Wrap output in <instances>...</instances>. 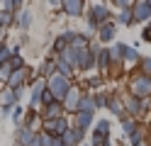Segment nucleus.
Returning a JSON list of instances; mask_svg holds the SVG:
<instances>
[{
	"instance_id": "nucleus-1",
	"label": "nucleus",
	"mask_w": 151,
	"mask_h": 146,
	"mask_svg": "<svg viewBox=\"0 0 151 146\" xmlns=\"http://www.w3.org/2000/svg\"><path fill=\"white\" fill-rule=\"evenodd\" d=\"M51 93L59 97V100H63V97L68 95V83H66V78H61V76L51 78Z\"/></svg>"
},
{
	"instance_id": "nucleus-2",
	"label": "nucleus",
	"mask_w": 151,
	"mask_h": 146,
	"mask_svg": "<svg viewBox=\"0 0 151 146\" xmlns=\"http://www.w3.org/2000/svg\"><path fill=\"white\" fill-rule=\"evenodd\" d=\"M149 15H151V3H141V5L134 10V17H137V19H146Z\"/></svg>"
},
{
	"instance_id": "nucleus-3",
	"label": "nucleus",
	"mask_w": 151,
	"mask_h": 146,
	"mask_svg": "<svg viewBox=\"0 0 151 146\" xmlns=\"http://www.w3.org/2000/svg\"><path fill=\"white\" fill-rule=\"evenodd\" d=\"M46 129L54 132V134H63V132H66V122H63V119H59V122H49V124H46Z\"/></svg>"
},
{
	"instance_id": "nucleus-4",
	"label": "nucleus",
	"mask_w": 151,
	"mask_h": 146,
	"mask_svg": "<svg viewBox=\"0 0 151 146\" xmlns=\"http://www.w3.org/2000/svg\"><path fill=\"white\" fill-rule=\"evenodd\" d=\"M134 88H137V93H139V95H146V93L151 90V83L146 81V78H141L139 83H134Z\"/></svg>"
},
{
	"instance_id": "nucleus-5",
	"label": "nucleus",
	"mask_w": 151,
	"mask_h": 146,
	"mask_svg": "<svg viewBox=\"0 0 151 146\" xmlns=\"http://www.w3.org/2000/svg\"><path fill=\"white\" fill-rule=\"evenodd\" d=\"M105 17H107L105 7H93V17H90V22H102Z\"/></svg>"
},
{
	"instance_id": "nucleus-6",
	"label": "nucleus",
	"mask_w": 151,
	"mask_h": 146,
	"mask_svg": "<svg viewBox=\"0 0 151 146\" xmlns=\"http://www.w3.org/2000/svg\"><path fill=\"white\" fill-rule=\"evenodd\" d=\"M78 7H81V0H66V10H68L71 15L78 12Z\"/></svg>"
},
{
	"instance_id": "nucleus-7",
	"label": "nucleus",
	"mask_w": 151,
	"mask_h": 146,
	"mask_svg": "<svg viewBox=\"0 0 151 146\" xmlns=\"http://www.w3.org/2000/svg\"><path fill=\"white\" fill-rule=\"evenodd\" d=\"M20 141H22V144H32L34 139H32V134H29V132H20Z\"/></svg>"
},
{
	"instance_id": "nucleus-8",
	"label": "nucleus",
	"mask_w": 151,
	"mask_h": 146,
	"mask_svg": "<svg viewBox=\"0 0 151 146\" xmlns=\"http://www.w3.org/2000/svg\"><path fill=\"white\" fill-rule=\"evenodd\" d=\"M102 39H112V24H105V27H102Z\"/></svg>"
},
{
	"instance_id": "nucleus-9",
	"label": "nucleus",
	"mask_w": 151,
	"mask_h": 146,
	"mask_svg": "<svg viewBox=\"0 0 151 146\" xmlns=\"http://www.w3.org/2000/svg\"><path fill=\"white\" fill-rule=\"evenodd\" d=\"M129 110H132V112H139V110H141V102H139V100H132V102H129Z\"/></svg>"
},
{
	"instance_id": "nucleus-10",
	"label": "nucleus",
	"mask_w": 151,
	"mask_h": 146,
	"mask_svg": "<svg viewBox=\"0 0 151 146\" xmlns=\"http://www.w3.org/2000/svg\"><path fill=\"white\" fill-rule=\"evenodd\" d=\"M110 110L119 114V110H122V107H119V102H115V100H110Z\"/></svg>"
},
{
	"instance_id": "nucleus-11",
	"label": "nucleus",
	"mask_w": 151,
	"mask_h": 146,
	"mask_svg": "<svg viewBox=\"0 0 151 146\" xmlns=\"http://www.w3.org/2000/svg\"><path fill=\"white\" fill-rule=\"evenodd\" d=\"M29 19H32V15H29V12H24V15H22V27L29 24Z\"/></svg>"
},
{
	"instance_id": "nucleus-12",
	"label": "nucleus",
	"mask_w": 151,
	"mask_h": 146,
	"mask_svg": "<svg viewBox=\"0 0 151 146\" xmlns=\"http://www.w3.org/2000/svg\"><path fill=\"white\" fill-rule=\"evenodd\" d=\"M144 66H146V71L151 73V58H149V61H144Z\"/></svg>"
},
{
	"instance_id": "nucleus-13",
	"label": "nucleus",
	"mask_w": 151,
	"mask_h": 146,
	"mask_svg": "<svg viewBox=\"0 0 151 146\" xmlns=\"http://www.w3.org/2000/svg\"><path fill=\"white\" fill-rule=\"evenodd\" d=\"M15 3H22V0H15Z\"/></svg>"
}]
</instances>
